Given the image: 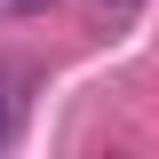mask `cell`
<instances>
[{"label":"cell","instance_id":"obj_1","mask_svg":"<svg viewBox=\"0 0 159 159\" xmlns=\"http://www.w3.org/2000/svg\"><path fill=\"white\" fill-rule=\"evenodd\" d=\"M16 119H24V103H16V88H8V80H0V151H8V143H16Z\"/></svg>","mask_w":159,"mask_h":159},{"label":"cell","instance_id":"obj_2","mask_svg":"<svg viewBox=\"0 0 159 159\" xmlns=\"http://www.w3.org/2000/svg\"><path fill=\"white\" fill-rule=\"evenodd\" d=\"M40 8H56V0H0V16H40Z\"/></svg>","mask_w":159,"mask_h":159},{"label":"cell","instance_id":"obj_3","mask_svg":"<svg viewBox=\"0 0 159 159\" xmlns=\"http://www.w3.org/2000/svg\"><path fill=\"white\" fill-rule=\"evenodd\" d=\"M111 8H135V0H111Z\"/></svg>","mask_w":159,"mask_h":159}]
</instances>
